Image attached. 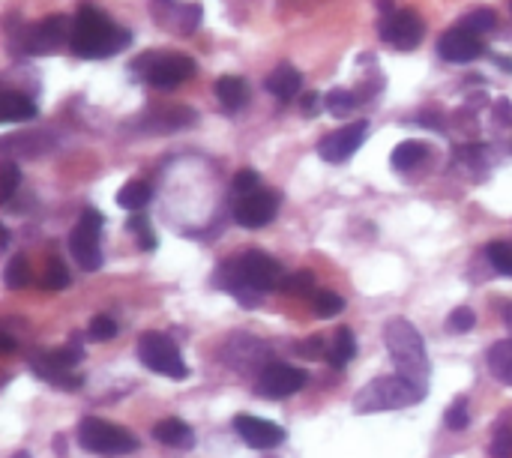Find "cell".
Returning <instances> with one entry per match:
<instances>
[{
  "mask_svg": "<svg viewBox=\"0 0 512 458\" xmlns=\"http://www.w3.org/2000/svg\"><path fill=\"white\" fill-rule=\"evenodd\" d=\"M138 360H141L150 372L165 375V378H174V381H183V378L189 375L180 348H177L174 339H168L165 333H144V336L138 339Z\"/></svg>",
  "mask_w": 512,
  "mask_h": 458,
  "instance_id": "6",
  "label": "cell"
},
{
  "mask_svg": "<svg viewBox=\"0 0 512 458\" xmlns=\"http://www.w3.org/2000/svg\"><path fill=\"white\" fill-rule=\"evenodd\" d=\"M114 336H117V324L108 315H96L87 327V339L93 342H111Z\"/></svg>",
  "mask_w": 512,
  "mask_h": 458,
  "instance_id": "33",
  "label": "cell"
},
{
  "mask_svg": "<svg viewBox=\"0 0 512 458\" xmlns=\"http://www.w3.org/2000/svg\"><path fill=\"white\" fill-rule=\"evenodd\" d=\"M489 369H492V375L501 384L512 387V339H504V342L492 345V351H489Z\"/></svg>",
  "mask_w": 512,
  "mask_h": 458,
  "instance_id": "23",
  "label": "cell"
},
{
  "mask_svg": "<svg viewBox=\"0 0 512 458\" xmlns=\"http://www.w3.org/2000/svg\"><path fill=\"white\" fill-rule=\"evenodd\" d=\"M33 117H36V105L30 99H24L21 93L6 90L0 96V120L3 123H24V120H33Z\"/></svg>",
  "mask_w": 512,
  "mask_h": 458,
  "instance_id": "21",
  "label": "cell"
},
{
  "mask_svg": "<svg viewBox=\"0 0 512 458\" xmlns=\"http://www.w3.org/2000/svg\"><path fill=\"white\" fill-rule=\"evenodd\" d=\"M78 444L93 453V456H129L138 450V441L135 435H129L126 429L114 426V423H105V420H96V417H84L81 426H78Z\"/></svg>",
  "mask_w": 512,
  "mask_h": 458,
  "instance_id": "5",
  "label": "cell"
},
{
  "mask_svg": "<svg viewBox=\"0 0 512 458\" xmlns=\"http://www.w3.org/2000/svg\"><path fill=\"white\" fill-rule=\"evenodd\" d=\"M423 33H426V27L417 12L405 9V12H387L381 18V36L399 51H414L423 42Z\"/></svg>",
  "mask_w": 512,
  "mask_h": 458,
  "instance_id": "10",
  "label": "cell"
},
{
  "mask_svg": "<svg viewBox=\"0 0 512 458\" xmlns=\"http://www.w3.org/2000/svg\"><path fill=\"white\" fill-rule=\"evenodd\" d=\"M204 9L198 3H183V0H153V18L159 27L189 36L198 30Z\"/></svg>",
  "mask_w": 512,
  "mask_h": 458,
  "instance_id": "13",
  "label": "cell"
},
{
  "mask_svg": "<svg viewBox=\"0 0 512 458\" xmlns=\"http://www.w3.org/2000/svg\"><path fill=\"white\" fill-rule=\"evenodd\" d=\"M303 387H306V372H300V369H294L288 363H270L258 375L255 393L267 396V399H288V396L300 393Z\"/></svg>",
  "mask_w": 512,
  "mask_h": 458,
  "instance_id": "11",
  "label": "cell"
},
{
  "mask_svg": "<svg viewBox=\"0 0 512 458\" xmlns=\"http://www.w3.org/2000/svg\"><path fill=\"white\" fill-rule=\"evenodd\" d=\"M438 51L450 63H471L486 54V42H483V36H477L465 27H453L441 36Z\"/></svg>",
  "mask_w": 512,
  "mask_h": 458,
  "instance_id": "16",
  "label": "cell"
},
{
  "mask_svg": "<svg viewBox=\"0 0 512 458\" xmlns=\"http://www.w3.org/2000/svg\"><path fill=\"white\" fill-rule=\"evenodd\" d=\"M99 231H102V213L96 210H84L78 225L69 234V252L75 258V264L87 273L102 267V249H99Z\"/></svg>",
  "mask_w": 512,
  "mask_h": 458,
  "instance_id": "8",
  "label": "cell"
},
{
  "mask_svg": "<svg viewBox=\"0 0 512 458\" xmlns=\"http://www.w3.org/2000/svg\"><path fill=\"white\" fill-rule=\"evenodd\" d=\"M153 438H156L159 444H165V447H177V450H186V447H192V444H195L192 429H189L183 420H177V417H168V420L156 423Z\"/></svg>",
  "mask_w": 512,
  "mask_h": 458,
  "instance_id": "19",
  "label": "cell"
},
{
  "mask_svg": "<svg viewBox=\"0 0 512 458\" xmlns=\"http://www.w3.org/2000/svg\"><path fill=\"white\" fill-rule=\"evenodd\" d=\"M495 24H498V18H495V12H492V9H474V12H468V15L462 18V24H459V27H465V30H471V33L483 36V33L495 30Z\"/></svg>",
  "mask_w": 512,
  "mask_h": 458,
  "instance_id": "26",
  "label": "cell"
},
{
  "mask_svg": "<svg viewBox=\"0 0 512 458\" xmlns=\"http://www.w3.org/2000/svg\"><path fill=\"white\" fill-rule=\"evenodd\" d=\"M426 156H429V147H426V144H420V141H402V144L393 150L390 162H393L396 171H411V168H417L420 162H426Z\"/></svg>",
  "mask_w": 512,
  "mask_h": 458,
  "instance_id": "22",
  "label": "cell"
},
{
  "mask_svg": "<svg viewBox=\"0 0 512 458\" xmlns=\"http://www.w3.org/2000/svg\"><path fill=\"white\" fill-rule=\"evenodd\" d=\"M366 132H369V123H366V120H357V123H348V126L336 129L333 135H327V138L318 144L321 159L330 162V165L348 162V159L360 150V144L366 141Z\"/></svg>",
  "mask_w": 512,
  "mask_h": 458,
  "instance_id": "12",
  "label": "cell"
},
{
  "mask_svg": "<svg viewBox=\"0 0 512 458\" xmlns=\"http://www.w3.org/2000/svg\"><path fill=\"white\" fill-rule=\"evenodd\" d=\"M426 393L417 390L411 381H405L402 375H381L375 381H369L357 396H354V411L357 414H381V411H399V408H411L417 402H423Z\"/></svg>",
  "mask_w": 512,
  "mask_h": 458,
  "instance_id": "4",
  "label": "cell"
},
{
  "mask_svg": "<svg viewBox=\"0 0 512 458\" xmlns=\"http://www.w3.org/2000/svg\"><path fill=\"white\" fill-rule=\"evenodd\" d=\"M6 246H9V231L0 228V249H6Z\"/></svg>",
  "mask_w": 512,
  "mask_h": 458,
  "instance_id": "46",
  "label": "cell"
},
{
  "mask_svg": "<svg viewBox=\"0 0 512 458\" xmlns=\"http://www.w3.org/2000/svg\"><path fill=\"white\" fill-rule=\"evenodd\" d=\"M54 447H57V456L66 453V441H63V438H54Z\"/></svg>",
  "mask_w": 512,
  "mask_h": 458,
  "instance_id": "47",
  "label": "cell"
},
{
  "mask_svg": "<svg viewBox=\"0 0 512 458\" xmlns=\"http://www.w3.org/2000/svg\"><path fill=\"white\" fill-rule=\"evenodd\" d=\"M150 195H153V189H150L147 180H129V183L117 192V204H120L123 210L141 213V207L150 201Z\"/></svg>",
  "mask_w": 512,
  "mask_h": 458,
  "instance_id": "24",
  "label": "cell"
},
{
  "mask_svg": "<svg viewBox=\"0 0 512 458\" xmlns=\"http://www.w3.org/2000/svg\"><path fill=\"white\" fill-rule=\"evenodd\" d=\"M501 312H504V321H507V327L512 330V303H504V309H501Z\"/></svg>",
  "mask_w": 512,
  "mask_h": 458,
  "instance_id": "44",
  "label": "cell"
},
{
  "mask_svg": "<svg viewBox=\"0 0 512 458\" xmlns=\"http://www.w3.org/2000/svg\"><path fill=\"white\" fill-rule=\"evenodd\" d=\"M492 458H512V429L507 423H498L492 435Z\"/></svg>",
  "mask_w": 512,
  "mask_h": 458,
  "instance_id": "34",
  "label": "cell"
},
{
  "mask_svg": "<svg viewBox=\"0 0 512 458\" xmlns=\"http://www.w3.org/2000/svg\"><path fill=\"white\" fill-rule=\"evenodd\" d=\"M327 354H330V363H333L336 369L348 366V363L354 360V354H357L354 330H351V327H339V330H336V339H333V348H330Z\"/></svg>",
  "mask_w": 512,
  "mask_h": 458,
  "instance_id": "25",
  "label": "cell"
},
{
  "mask_svg": "<svg viewBox=\"0 0 512 458\" xmlns=\"http://www.w3.org/2000/svg\"><path fill=\"white\" fill-rule=\"evenodd\" d=\"M12 348H15V342H12V339H9L6 333H0V351H3V354H9Z\"/></svg>",
  "mask_w": 512,
  "mask_h": 458,
  "instance_id": "43",
  "label": "cell"
},
{
  "mask_svg": "<svg viewBox=\"0 0 512 458\" xmlns=\"http://www.w3.org/2000/svg\"><path fill=\"white\" fill-rule=\"evenodd\" d=\"M486 258H489V264L498 270V273H504V276H512V246L510 243H489L486 246Z\"/></svg>",
  "mask_w": 512,
  "mask_h": 458,
  "instance_id": "28",
  "label": "cell"
},
{
  "mask_svg": "<svg viewBox=\"0 0 512 458\" xmlns=\"http://www.w3.org/2000/svg\"><path fill=\"white\" fill-rule=\"evenodd\" d=\"M444 423H447V429H453V432H462V429H468V423H471V414H468V399H456V402L447 408V414H444Z\"/></svg>",
  "mask_w": 512,
  "mask_h": 458,
  "instance_id": "32",
  "label": "cell"
},
{
  "mask_svg": "<svg viewBox=\"0 0 512 458\" xmlns=\"http://www.w3.org/2000/svg\"><path fill=\"white\" fill-rule=\"evenodd\" d=\"M315 105H318V96H315V93L303 96V111H312V114H315Z\"/></svg>",
  "mask_w": 512,
  "mask_h": 458,
  "instance_id": "42",
  "label": "cell"
},
{
  "mask_svg": "<svg viewBox=\"0 0 512 458\" xmlns=\"http://www.w3.org/2000/svg\"><path fill=\"white\" fill-rule=\"evenodd\" d=\"M495 123H498V126H512L510 99H498V102H495Z\"/></svg>",
  "mask_w": 512,
  "mask_h": 458,
  "instance_id": "40",
  "label": "cell"
},
{
  "mask_svg": "<svg viewBox=\"0 0 512 458\" xmlns=\"http://www.w3.org/2000/svg\"><path fill=\"white\" fill-rule=\"evenodd\" d=\"M135 69L144 75L147 84L159 87V90H168V87H177L183 84L186 78L195 75V60L186 57V54H144L135 60Z\"/></svg>",
  "mask_w": 512,
  "mask_h": 458,
  "instance_id": "7",
  "label": "cell"
},
{
  "mask_svg": "<svg viewBox=\"0 0 512 458\" xmlns=\"http://www.w3.org/2000/svg\"><path fill=\"white\" fill-rule=\"evenodd\" d=\"M474 324H477V315H474V309H468V306H459V309L447 318V330H450V333H468V330H474Z\"/></svg>",
  "mask_w": 512,
  "mask_h": 458,
  "instance_id": "36",
  "label": "cell"
},
{
  "mask_svg": "<svg viewBox=\"0 0 512 458\" xmlns=\"http://www.w3.org/2000/svg\"><path fill=\"white\" fill-rule=\"evenodd\" d=\"M234 432L252 450H273V447H279L285 441V429L282 426H276L270 420H261V417H252V414H240L234 420Z\"/></svg>",
  "mask_w": 512,
  "mask_h": 458,
  "instance_id": "15",
  "label": "cell"
},
{
  "mask_svg": "<svg viewBox=\"0 0 512 458\" xmlns=\"http://www.w3.org/2000/svg\"><path fill=\"white\" fill-rule=\"evenodd\" d=\"M297 351H300L303 357H309V360H318V357L324 354V339H321V336H315V339H303V342L297 345Z\"/></svg>",
  "mask_w": 512,
  "mask_h": 458,
  "instance_id": "39",
  "label": "cell"
},
{
  "mask_svg": "<svg viewBox=\"0 0 512 458\" xmlns=\"http://www.w3.org/2000/svg\"><path fill=\"white\" fill-rule=\"evenodd\" d=\"M126 228L138 237V234H144V231H153L150 228V222H147V216H141V213H132L129 216V222H126Z\"/></svg>",
  "mask_w": 512,
  "mask_h": 458,
  "instance_id": "41",
  "label": "cell"
},
{
  "mask_svg": "<svg viewBox=\"0 0 512 458\" xmlns=\"http://www.w3.org/2000/svg\"><path fill=\"white\" fill-rule=\"evenodd\" d=\"M69 36H72L69 18L48 15L24 33V51L27 54H54V51H60L63 42H69Z\"/></svg>",
  "mask_w": 512,
  "mask_h": 458,
  "instance_id": "9",
  "label": "cell"
},
{
  "mask_svg": "<svg viewBox=\"0 0 512 458\" xmlns=\"http://www.w3.org/2000/svg\"><path fill=\"white\" fill-rule=\"evenodd\" d=\"M384 342H387L390 360L396 366V375L411 381L417 390L429 393L432 366H429V354H426V342H423L420 330L408 318H393L384 327Z\"/></svg>",
  "mask_w": 512,
  "mask_h": 458,
  "instance_id": "3",
  "label": "cell"
},
{
  "mask_svg": "<svg viewBox=\"0 0 512 458\" xmlns=\"http://www.w3.org/2000/svg\"><path fill=\"white\" fill-rule=\"evenodd\" d=\"M9 458H30V453H24V450H18L15 456H9Z\"/></svg>",
  "mask_w": 512,
  "mask_h": 458,
  "instance_id": "48",
  "label": "cell"
},
{
  "mask_svg": "<svg viewBox=\"0 0 512 458\" xmlns=\"http://www.w3.org/2000/svg\"><path fill=\"white\" fill-rule=\"evenodd\" d=\"M30 369L36 372V378H39V381L54 384V387H60V390H78V387L84 384V381H81L78 375H72L69 369H57V366L45 357V351L30 357Z\"/></svg>",
  "mask_w": 512,
  "mask_h": 458,
  "instance_id": "17",
  "label": "cell"
},
{
  "mask_svg": "<svg viewBox=\"0 0 512 458\" xmlns=\"http://www.w3.org/2000/svg\"><path fill=\"white\" fill-rule=\"evenodd\" d=\"M18 183H21L18 168H15L12 162H6V165H3V174H0V201H3V204H9V201H12V195H15Z\"/></svg>",
  "mask_w": 512,
  "mask_h": 458,
  "instance_id": "35",
  "label": "cell"
},
{
  "mask_svg": "<svg viewBox=\"0 0 512 458\" xmlns=\"http://www.w3.org/2000/svg\"><path fill=\"white\" fill-rule=\"evenodd\" d=\"M276 210H279V195L270 192V189H258L255 195H246L237 201L234 207V219L243 225V228H264L276 219Z\"/></svg>",
  "mask_w": 512,
  "mask_h": 458,
  "instance_id": "14",
  "label": "cell"
},
{
  "mask_svg": "<svg viewBox=\"0 0 512 458\" xmlns=\"http://www.w3.org/2000/svg\"><path fill=\"white\" fill-rule=\"evenodd\" d=\"M216 99L228 108V111H240L246 102H249V87H246V81L243 78H237V75H222L219 81H216Z\"/></svg>",
  "mask_w": 512,
  "mask_h": 458,
  "instance_id": "20",
  "label": "cell"
},
{
  "mask_svg": "<svg viewBox=\"0 0 512 458\" xmlns=\"http://www.w3.org/2000/svg\"><path fill=\"white\" fill-rule=\"evenodd\" d=\"M69 285V273H66V267L57 261V258H51L48 261V267H45V276H42V288L45 291H63Z\"/></svg>",
  "mask_w": 512,
  "mask_h": 458,
  "instance_id": "30",
  "label": "cell"
},
{
  "mask_svg": "<svg viewBox=\"0 0 512 458\" xmlns=\"http://www.w3.org/2000/svg\"><path fill=\"white\" fill-rule=\"evenodd\" d=\"M315 312H318L321 318H336V315L345 312V297H339V294H333V291H321V294L315 297Z\"/></svg>",
  "mask_w": 512,
  "mask_h": 458,
  "instance_id": "31",
  "label": "cell"
},
{
  "mask_svg": "<svg viewBox=\"0 0 512 458\" xmlns=\"http://www.w3.org/2000/svg\"><path fill=\"white\" fill-rule=\"evenodd\" d=\"M327 111L330 114H336V117H342V114H351L354 111V105H357V96L351 93V90H342V87H336V90H330L327 93Z\"/></svg>",
  "mask_w": 512,
  "mask_h": 458,
  "instance_id": "29",
  "label": "cell"
},
{
  "mask_svg": "<svg viewBox=\"0 0 512 458\" xmlns=\"http://www.w3.org/2000/svg\"><path fill=\"white\" fill-rule=\"evenodd\" d=\"M3 279H6V288H9V291H21V288L27 285V279H30L27 258H24V255H15V258L6 264V273H3Z\"/></svg>",
  "mask_w": 512,
  "mask_h": 458,
  "instance_id": "27",
  "label": "cell"
},
{
  "mask_svg": "<svg viewBox=\"0 0 512 458\" xmlns=\"http://www.w3.org/2000/svg\"><path fill=\"white\" fill-rule=\"evenodd\" d=\"M282 282H285L282 264L258 249L225 261L213 276V285L231 291L240 300V306H246V309H258L261 294L282 288Z\"/></svg>",
  "mask_w": 512,
  "mask_h": 458,
  "instance_id": "1",
  "label": "cell"
},
{
  "mask_svg": "<svg viewBox=\"0 0 512 458\" xmlns=\"http://www.w3.org/2000/svg\"><path fill=\"white\" fill-rule=\"evenodd\" d=\"M132 42V33L126 27H117L102 9L81 6L72 18V36L69 45L78 57H111L123 51Z\"/></svg>",
  "mask_w": 512,
  "mask_h": 458,
  "instance_id": "2",
  "label": "cell"
},
{
  "mask_svg": "<svg viewBox=\"0 0 512 458\" xmlns=\"http://www.w3.org/2000/svg\"><path fill=\"white\" fill-rule=\"evenodd\" d=\"M282 291H288V294H312L315 291V276L309 270H300V273H294L291 279L282 282Z\"/></svg>",
  "mask_w": 512,
  "mask_h": 458,
  "instance_id": "37",
  "label": "cell"
},
{
  "mask_svg": "<svg viewBox=\"0 0 512 458\" xmlns=\"http://www.w3.org/2000/svg\"><path fill=\"white\" fill-rule=\"evenodd\" d=\"M300 87H303V75H300L291 63H279V66L267 75V90H270L276 99H282V102L294 99V96L300 93Z\"/></svg>",
  "mask_w": 512,
  "mask_h": 458,
  "instance_id": "18",
  "label": "cell"
},
{
  "mask_svg": "<svg viewBox=\"0 0 512 458\" xmlns=\"http://www.w3.org/2000/svg\"><path fill=\"white\" fill-rule=\"evenodd\" d=\"M231 186H234V195L237 198H246V195H255L261 189V177L255 171H240Z\"/></svg>",
  "mask_w": 512,
  "mask_h": 458,
  "instance_id": "38",
  "label": "cell"
},
{
  "mask_svg": "<svg viewBox=\"0 0 512 458\" xmlns=\"http://www.w3.org/2000/svg\"><path fill=\"white\" fill-rule=\"evenodd\" d=\"M498 66H501V69H507V72H512V57H498Z\"/></svg>",
  "mask_w": 512,
  "mask_h": 458,
  "instance_id": "45",
  "label": "cell"
}]
</instances>
